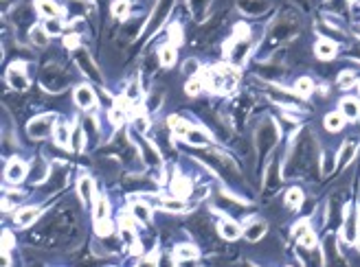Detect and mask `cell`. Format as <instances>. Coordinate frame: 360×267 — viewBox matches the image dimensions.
Returning a JSON list of instances; mask_svg holds the SVG:
<instances>
[{
  "label": "cell",
  "instance_id": "obj_27",
  "mask_svg": "<svg viewBox=\"0 0 360 267\" xmlns=\"http://www.w3.org/2000/svg\"><path fill=\"white\" fill-rule=\"evenodd\" d=\"M125 97L130 99V101H138V99H141V81H138V79H132L130 83H127Z\"/></svg>",
  "mask_w": 360,
  "mask_h": 267
},
{
  "label": "cell",
  "instance_id": "obj_10",
  "mask_svg": "<svg viewBox=\"0 0 360 267\" xmlns=\"http://www.w3.org/2000/svg\"><path fill=\"white\" fill-rule=\"evenodd\" d=\"M169 127H171V132H174V136L176 138H185L187 134H189V130H191V125L187 123V121H182L180 116H169Z\"/></svg>",
  "mask_w": 360,
  "mask_h": 267
},
{
  "label": "cell",
  "instance_id": "obj_23",
  "mask_svg": "<svg viewBox=\"0 0 360 267\" xmlns=\"http://www.w3.org/2000/svg\"><path fill=\"white\" fill-rule=\"evenodd\" d=\"M77 64L81 66V70H84V72H90L92 79H101V77H99V70L95 68V66H92L90 57H88L86 53H79V57H77Z\"/></svg>",
  "mask_w": 360,
  "mask_h": 267
},
{
  "label": "cell",
  "instance_id": "obj_32",
  "mask_svg": "<svg viewBox=\"0 0 360 267\" xmlns=\"http://www.w3.org/2000/svg\"><path fill=\"white\" fill-rule=\"evenodd\" d=\"M202 88H204V79H202L200 75H198V77H193L191 81H187V94H191V97H193V94H198V92H200Z\"/></svg>",
  "mask_w": 360,
  "mask_h": 267
},
{
  "label": "cell",
  "instance_id": "obj_4",
  "mask_svg": "<svg viewBox=\"0 0 360 267\" xmlns=\"http://www.w3.org/2000/svg\"><path fill=\"white\" fill-rule=\"evenodd\" d=\"M24 175H26V164L22 162V160H18V158L11 160V162L7 164V169H4V177H7V182H20Z\"/></svg>",
  "mask_w": 360,
  "mask_h": 267
},
{
  "label": "cell",
  "instance_id": "obj_20",
  "mask_svg": "<svg viewBox=\"0 0 360 267\" xmlns=\"http://www.w3.org/2000/svg\"><path fill=\"white\" fill-rule=\"evenodd\" d=\"M158 59L163 66H171L176 62V46L174 44H165V46H160L158 51Z\"/></svg>",
  "mask_w": 360,
  "mask_h": 267
},
{
  "label": "cell",
  "instance_id": "obj_12",
  "mask_svg": "<svg viewBox=\"0 0 360 267\" xmlns=\"http://www.w3.org/2000/svg\"><path fill=\"white\" fill-rule=\"evenodd\" d=\"M220 235H222L224 239H229V241H235V239L242 235V228L237 226L235 221H231V219H224L222 224H220Z\"/></svg>",
  "mask_w": 360,
  "mask_h": 267
},
{
  "label": "cell",
  "instance_id": "obj_28",
  "mask_svg": "<svg viewBox=\"0 0 360 267\" xmlns=\"http://www.w3.org/2000/svg\"><path fill=\"white\" fill-rule=\"evenodd\" d=\"M169 42L174 44V46H180L182 44V26L178 24V22L169 24Z\"/></svg>",
  "mask_w": 360,
  "mask_h": 267
},
{
  "label": "cell",
  "instance_id": "obj_1",
  "mask_svg": "<svg viewBox=\"0 0 360 267\" xmlns=\"http://www.w3.org/2000/svg\"><path fill=\"white\" fill-rule=\"evenodd\" d=\"M53 123H55V114H42L29 123V136L31 138H46L53 132Z\"/></svg>",
  "mask_w": 360,
  "mask_h": 267
},
{
  "label": "cell",
  "instance_id": "obj_18",
  "mask_svg": "<svg viewBox=\"0 0 360 267\" xmlns=\"http://www.w3.org/2000/svg\"><path fill=\"white\" fill-rule=\"evenodd\" d=\"M77 191H79V197L84 199V202H90L92 193H95V184H92L90 177H81L79 184H77Z\"/></svg>",
  "mask_w": 360,
  "mask_h": 267
},
{
  "label": "cell",
  "instance_id": "obj_29",
  "mask_svg": "<svg viewBox=\"0 0 360 267\" xmlns=\"http://www.w3.org/2000/svg\"><path fill=\"white\" fill-rule=\"evenodd\" d=\"M31 40H33V44H37V46H46V42H48L46 29H40V26H35V29L31 31Z\"/></svg>",
  "mask_w": 360,
  "mask_h": 267
},
{
  "label": "cell",
  "instance_id": "obj_22",
  "mask_svg": "<svg viewBox=\"0 0 360 267\" xmlns=\"http://www.w3.org/2000/svg\"><path fill=\"white\" fill-rule=\"evenodd\" d=\"M171 191H174V195L185 199L191 193V182L187 180V177H178V180H174V184H171Z\"/></svg>",
  "mask_w": 360,
  "mask_h": 267
},
{
  "label": "cell",
  "instance_id": "obj_40",
  "mask_svg": "<svg viewBox=\"0 0 360 267\" xmlns=\"http://www.w3.org/2000/svg\"><path fill=\"white\" fill-rule=\"evenodd\" d=\"M358 94H360V81H358Z\"/></svg>",
  "mask_w": 360,
  "mask_h": 267
},
{
  "label": "cell",
  "instance_id": "obj_24",
  "mask_svg": "<svg viewBox=\"0 0 360 267\" xmlns=\"http://www.w3.org/2000/svg\"><path fill=\"white\" fill-rule=\"evenodd\" d=\"M286 204L290 206V208H299V206L303 204V193L299 191V188H290V191L286 193Z\"/></svg>",
  "mask_w": 360,
  "mask_h": 267
},
{
  "label": "cell",
  "instance_id": "obj_31",
  "mask_svg": "<svg viewBox=\"0 0 360 267\" xmlns=\"http://www.w3.org/2000/svg\"><path fill=\"white\" fill-rule=\"evenodd\" d=\"M354 83H356V75H354L352 70H345V72H341V77H339V86L343 88V90H347V88H352Z\"/></svg>",
  "mask_w": 360,
  "mask_h": 267
},
{
  "label": "cell",
  "instance_id": "obj_36",
  "mask_svg": "<svg viewBox=\"0 0 360 267\" xmlns=\"http://www.w3.org/2000/svg\"><path fill=\"white\" fill-rule=\"evenodd\" d=\"M64 46L68 48V51H77V48H79V35H66Z\"/></svg>",
  "mask_w": 360,
  "mask_h": 267
},
{
  "label": "cell",
  "instance_id": "obj_14",
  "mask_svg": "<svg viewBox=\"0 0 360 267\" xmlns=\"http://www.w3.org/2000/svg\"><path fill=\"white\" fill-rule=\"evenodd\" d=\"M40 215V210L35 208V206H29V208H22L18 215H15V224L18 226H29V224H33V221H35V217Z\"/></svg>",
  "mask_w": 360,
  "mask_h": 267
},
{
  "label": "cell",
  "instance_id": "obj_30",
  "mask_svg": "<svg viewBox=\"0 0 360 267\" xmlns=\"http://www.w3.org/2000/svg\"><path fill=\"white\" fill-rule=\"evenodd\" d=\"M95 230H97V235L99 237H108V235H112V221L108 219H97V226H95Z\"/></svg>",
  "mask_w": 360,
  "mask_h": 267
},
{
  "label": "cell",
  "instance_id": "obj_35",
  "mask_svg": "<svg viewBox=\"0 0 360 267\" xmlns=\"http://www.w3.org/2000/svg\"><path fill=\"white\" fill-rule=\"evenodd\" d=\"M147 127H149V121L143 116V112H141V116H134V130L136 132H147Z\"/></svg>",
  "mask_w": 360,
  "mask_h": 267
},
{
  "label": "cell",
  "instance_id": "obj_16",
  "mask_svg": "<svg viewBox=\"0 0 360 267\" xmlns=\"http://www.w3.org/2000/svg\"><path fill=\"white\" fill-rule=\"evenodd\" d=\"M266 235V224L264 221H253L246 226V239L248 241H259Z\"/></svg>",
  "mask_w": 360,
  "mask_h": 267
},
{
  "label": "cell",
  "instance_id": "obj_25",
  "mask_svg": "<svg viewBox=\"0 0 360 267\" xmlns=\"http://www.w3.org/2000/svg\"><path fill=\"white\" fill-rule=\"evenodd\" d=\"M112 13L117 15L119 20L127 18V13H130V0H114V4H112Z\"/></svg>",
  "mask_w": 360,
  "mask_h": 267
},
{
  "label": "cell",
  "instance_id": "obj_3",
  "mask_svg": "<svg viewBox=\"0 0 360 267\" xmlns=\"http://www.w3.org/2000/svg\"><path fill=\"white\" fill-rule=\"evenodd\" d=\"M75 103L79 105L81 110H90V108H95L97 105V97H95V92H92V88L90 86H79L75 90Z\"/></svg>",
  "mask_w": 360,
  "mask_h": 267
},
{
  "label": "cell",
  "instance_id": "obj_7",
  "mask_svg": "<svg viewBox=\"0 0 360 267\" xmlns=\"http://www.w3.org/2000/svg\"><path fill=\"white\" fill-rule=\"evenodd\" d=\"M35 7H37V13L44 15V18H48V20L57 18V15L62 13V9H59L53 0H35Z\"/></svg>",
  "mask_w": 360,
  "mask_h": 267
},
{
  "label": "cell",
  "instance_id": "obj_26",
  "mask_svg": "<svg viewBox=\"0 0 360 267\" xmlns=\"http://www.w3.org/2000/svg\"><path fill=\"white\" fill-rule=\"evenodd\" d=\"M108 213H110L108 199H106V197H99L97 202H95V221H97V219H106Z\"/></svg>",
  "mask_w": 360,
  "mask_h": 267
},
{
  "label": "cell",
  "instance_id": "obj_6",
  "mask_svg": "<svg viewBox=\"0 0 360 267\" xmlns=\"http://www.w3.org/2000/svg\"><path fill=\"white\" fill-rule=\"evenodd\" d=\"M185 140L193 144V147H204V144H209L211 142V136H209L204 130H198V127H191L189 134L185 136Z\"/></svg>",
  "mask_w": 360,
  "mask_h": 267
},
{
  "label": "cell",
  "instance_id": "obj_37",
  "mask_svg": "<svg viewBox=\"0 0 360 267\" xmlns=\"http://www.w3.org/2000/svg\"><path fill=\"white\" fill-rule=\"evenodd\" d=\"M11 246H13V237H11V232H2V252L7 254Z\"/></svg>",
  "mask_w": 360,
  "mask_h": 267
},
{
  "label": "cell",
  "instance_id": "obj_2",
  "mask_svg": "<svg viewBox=\"0 0 360 267\" xmlns=\"http://www.w3.org/2000/svg\"><path fill=\"white\" fill-rule=\"evenodd\" d=\"M7 81L15 90H26V88H29V79H26V75H24V62L11 64V68L7 70Z\"/></svg>",
  "mask_w": 360,
  "mask_h": 267
},
{
  "label": "cell",
  "instance_id": "obj_41",
  "mask_svg": "<svg viewBox=\"0 0 360 267\" xmlns=\"http://www.w3.org/2000/svg\"><path fill=\"white\" fill-rule=\"evenodd\" d=\"M358 224H360V217H358Z\"/></svg>",
  "mask_w": 360,
  "mask_h": 267
},
{
  "label": "cell",
  "instance_id": "obj_9",
  "mask_svg": "<svg viewBox=\"0 0 360 267\" xmlns=\"http://www.w3.org/2000/svg\"><path fill=\"white\" fill-rule=\"evenodd\" d=\"M130 213L132 217H134L136 221H149V217H152V210H149V206L145 202H132L130 204Z\"/></svg>",
  "mask_w": 360,
  "mask_h": 267
},
{
  "label": "cell",
  "instance_id": "obj_33",
  "mask_svg": "<svg viewBox=\"0 0 360 267\" xmlns=\"http://www.w3.org/2000/svg\"><path fill=\"white\" fill-rule=\"evenodd\" d=\"M299 243H301L303 248H314V246H317V235H314L312 230L303 232V235L299 237Z\"/></svg>",
  "mask_w": 360,
  "mask_h": 267
},
{
  "label": "cell",
  "instance_id": "obj_34",
  "mask_svg": "<svg viewBox=\"0 0 360 267\" xmlns=\"http://www.w3.org/2000/svg\"><path fill=\"white\" fill-rule=\"evenodd\" d=\"M44 29H46L48 35H59V33H62V24H59L55 18H51L46 24H44Z\"/></svg>",
  "mask_w": 360,
  "mask_h": 267
},
{
  "label": "cell",
  "instance_id": "obj_21",
  "mask_svg": "<svg viewBox=\"0 0 360 267\" xmlns=\"http://www.w3.org/2000/svg\"><path fill=\"white\" fill-rule=\"evenodd\" d=\"M354 155H356V144H354V142H345L341 147V153H339V160H336V162H339V166H345V164L352 162Z\"/></svg>",
  "mask_w": 360,
  "mask_h": 267
},
{
  "label": "cell",
  "instance_id": "obj_11",
  "mask_svg": "<svg viewBox=\"0 0 360 267\" xmlns=\"http://www.w3.org/2000/svg\"><path fill=\"white\" fill-rule=\"evenodd\" d=\"M198 257V250L191 246V243H180V246L174 248V259L176 261H193Z\"/></svg>",
  "mask_w": 360,
  "mask_h": 267
},
{
  "label": "cell",
  "instance_id": "obj_19",
  "mask_svg": "<svg viewBox=\"0 0 360 267\" xmlns=\"http://www.w3.org/2000/svg\"><path fill=\"white\" fill-rule=\"evenodd\" d=\"M343 123H345V116H343V112H330L328 116H325V127H328L330 132H341Z\"/></svg>",
  "mask_w": 360,
  "mask_h": 267
},
{
  "label": "cell",
  "instance_id": "obj_5",
  "mask_svg": "<svg viewBox=\"0 0 360 267\" xmlns=\"http://www.w3.org/2000/svg\"><path fill=\"white\" fill-rule=\"evenodd\" d=\"M341 112L345 119H350V121H358L360 119V103L356 101V99H343L341 101Z\"/></svg>",
  "mask_w": 360,
  "mask_h": 267
},
{
  "label": "cell",
  "instance_id": "obj_39",
  "mask_svg": "<svg viewBox=\"0 0 360 267\" xmlns=\"http://www.w3.org/2000/svg\"><path fill=\"white\" fill-rule=\"evenodd\" d=\"M352 2H354V4H360V0H352Z\"/></svg>",
  "mask_w": 360,
  "mask_h": 267
},
{
  "label": "cell",
  "instance_id": "obj_17",
  "mask_svg": "<svg viewBox=\"0 0 360 267\" xmlns=\"http://www.w3.org/2000/svg\"><path fill=\"white\" fill-rule=\"evenodd\" d=\"M312 90H314V81L310 79V77H299L297 79V83H295V92L299 94V97H310L312 94Z\"/></svg>",
  "mask_w": 360,
  "mask_h": 267
},
{
  "label": "cell",
  "instance_id": "obj_38",
  "mask_svg": "<svg viewBox=\"0 0 360 267\" xmlns=\"http://www.w3.org/2000/svg\"><path fill=\"white\" fill-rule=\"evenodd\" d=\"M308 230H310V226H308V221H299V224L295 226V230H292V232H295V237L299 239V237H301V235H303V232H308Z\"/></svg>",
  "mask_w": 360,
  "mask_h": 267
},
{
  "label": "cell",
  "instance_id": "obj_13",
  "mask_svg": "<svg viewBox=\"0 0 360 267\" xmlns=\"http://www.w3.org/2000/svg\"><path fill=\"white\" fill-rule=\"evenodd\" d=\"M314 51H317V57L321 59H332L336 55V44L332 40H319Z\"/></svg>",
  "mask_w": 360,
  "mask_h": 267
},
{
  "label": "cell",
  "instance_id": "obj_8",
  "mask_svg": "<svg viewBox=\"0 0 360 267\" xmlns=\"http://www.w3.org/2000/svg\"><path fill=\"white\" fill-rule=\"evenodd\" d=\"M156 206L163 210H171V213H180V210H185V202H182V197H156Z\"/></svg>",
  "mask_w": 360,
  "mask_h": 267
},
{
  "label": "cell",
  "instance_id": "obj_15",
  "mask_svg": "<svg viewBox=\"0 0 360 267\" xmlns=\"http://www.w3.org/2000/svg\"><path fill=\"white\" fill-rule=\"evenodd\" d=\"M53 138H55V142H57L59 147H68L70 140H73V134H70V130L66 125H57L53 130Z\"/></svg>",
  "mask_w": 360,
  "mask_h": 267
}]
</instances>
